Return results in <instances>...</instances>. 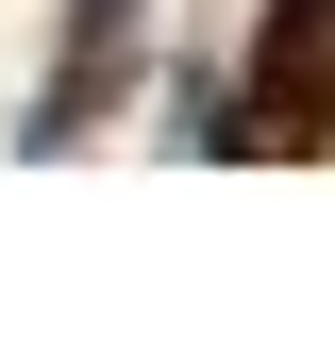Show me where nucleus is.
<instances>
[{
  "label": "nucleus",
  "instance_id": "f03ea898",
  "mask_svg": "<svg viewBox=\"0 0 335 351\" xmlns=\"http://www.w3.org/2000/svg\"><path fill=\"white\" fill-rule=\"evenodd\" d=\"M135 17H151V0H67V67H51V117H34V151H51V134H84V117L117 101V67H135Z\"/></svg>",
  "mask_w": 335,
  "mask_h": 351
},
{
  "label": "nucleus",
  "instance_id": "f257e3e1",
  "mask_svg": "<svg viewBox=\"0 0 335 351\" xmlns=\"http://www.w3.org/2000/svg\"><path fill=\"white\" fill-rule=\"evenodd\" d=\"M251 134L268 151L335 134V0H268V34H251V67H235V151Z\"/></svg>",
  "mask_w": 335,
  "mask_h": 351
}]
</instances>
